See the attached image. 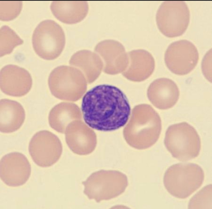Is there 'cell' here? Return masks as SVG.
<instances>
[{
    "label": "cell",
    "mask_w": 212,
    "mask_h": 209,
    "mask_svg": "<svg viewBox=\"0 0 212 209\" xmlns=\"http://www.w3.org/2000/svg\"><path fill=\"white\" fill-rule=\"evenodd\" d=\"M32 42L34 50L39 57L45 60L54 59L60 55L65 47V33L54 21L44 20L34 30Z\"/></svg>",
    "instance_id": "cell-6"
},
{
    "label": "cell",
    "mask_w": 212,
    "mask_h": 209,
    "mask_svg": "<svg viewBox=\"0 0 212 209\" xmlns=\"http://www.w3.org/2000/svg\"><path fill=\"white\" fill-rule=\"evenodd\" d=\"M28 151L34 162L42 167H50L60 159L62 147L58 137L52 132L41 130L35 133L29 142Z\"/></svg>",
    "instance_id": "cell-8"
},
{
    "label": "cell",
    "mask_w": 212,
    "mask_h": 209,
    "mask_svg": "<svg viewBox=\"0 0 212 209\" xmlns=\"http://www.w3.org/2000/svg\"><path fill=\"white\" fill-rule=\"evenodd\" d=\"M204 178V172L199 165L184 162L168 168L164 173L163 182L165 189L172 195L184 199L201 186Z\"/></svg>",
    "instance_id": "cell-2"
},
{
    "label": "cell",
    "mask_w": 212,
    "mask_h": 209,
    "mask_svg": "<svg viewBox=\"0 0 212 209\" xmlns=\"http://www.w3.org/2000/svg\"><path fill=\"white\" fill-rule=\"evenodd\" d=\"M69 64L80 70L89 84L98 77L103 66V61L98 55L86 49L80 50L74 53Z\"/></svg>",
    "instance_id": "cell-17"
},
{
    "label": "cell",
    "mask_w": 212,
    "mask_h": 209,
    "mask_svg": "<svg viewBox=\"0 0 212 209\" xmlns=\"http://www.w3.org/2000/svg\"><path fill=\"white\" fill-rule=\"evenodd\" d=\"M164 144L172 156L179 160H189L199 155L200 138L196 129L183 122L172 124L167 130Z\"/></svg>",
    "instance_id": "cell-3"
},
{
    "label": "cell",
    "mask_w": 212,
    "mask_h": 209,
    "mask_svg": "<svg viewBox=\"0 0 212 209\" xmlns=\"http://www.w3.org/2000/svg\"><path fill=\"white\" fill-rule=\"evenodd\" d=\"M212 208V185L203 188L190 199L189 209H211Z\"/></svg>",
    "instance_id": "cell-21"
},
{
    "label": "cell",
    "mask_w": 212,
    "mask_h": 209,
    "mask_svg": "<svg viewBox=\"0 0 212 209\" xmlns=\"http://www.w3.org/2000/svg\"><path fill=\"white\" fill-rule=\"evenodd\" d=\"M84 193L97 203L116 198L123 193L128 182L126 175L115 170H101L92 173L82 182Z\"/></svg>",
    "instance_id": "cell-5"
},
{
    "label": "cell",
    "mask_w": 212,
    "mask_h": 209,
    "mask_svg": "<svg viewBox=\"0 0 212 209\" xmlns=\"http://www.w3.org/2000/svg\"><path fill=\"white\" fill-rule=\"evenodd\" d=\"M32 84L30 74L24 68L9 64L1 70L0 89L7 95L16 97L24 96L30 91Z\"/></svg>",
    "instance_id": "cell-11"
},
{
    "label": "cell",
    "mask_w": 212,
    "mask_h": 209,
    "mask_svg": "<svg viewBox=\"0 0 212 209\" xmlns=\"http://www.w3.org/2000/svg\"><path fill=\"white\" fill-rule=\"evenodd\" d=\"M180 92L176 83L172 79L163 77L157 79L150 85L148 97L156 108L165 110L172 107L179 97Z\"/></svg>",
    "instance_id": "cell-13"
},
{
    "label": "cell",
    "mask_w": 212,
    "mask_h": 209,
    "mask_svg": "<svg viewBox=\"0 0 212 209\" xmlns=\"http://www.w3.org/2000/svg\"><path fill=\"white\" fill-rule=\"evenodd\" d=\"M22 5L21 1H0V20L8 21L15 18L20 13Z\"/></svg>",
    "instance_id": "cell-22"
},
{
    "label": "cell",
    "mask_w": 212,
    "mask_h": 209,
    "mask_svg": "<svg viewBox=\"0 0 212 209\" xmlns=\"http://www.w3.org/2000/svg\"><path fill=\"white\" fill-rule=\"evenodd\" d=\"M65 133L66 143L74 153L86 155L94 150L97 142L96 134L81 120L71 122L67 127Z\"/></svg>",
    "instance_id": "cell-12"
},
{
    "label": "cell",
    "mask_w": 212,
    "mask_h": 209,
    "mask_svg": "<svg viewBox=\"0 0 212 209\" xmlns=\"http://www.w3.org/2000/svg\"><path fill=\"white\" fill-rule=\"evenodd\" d=\"M128 55L130 65L128 69L123 73L124 76L127 75L126 77L129 75L127 77L128 79L131 75L129 79L134 81L136 76L135 81H137V76H139L138 81H140V74L142 81L143 80L142 74L145 79H146L144 75V74L148 77L145 73L147 72L146 70L149 68L147 67L153 68H155V65H155V61L152 54L146 50L140 49L130 51Z\"/></svg>",
    "instance_id": "cell-19"
},
{
    "label": "cell",
    "mask_w": 212,
    "mask_h": 209,
    "mask_svg": "<svg viewBox=\"0 0 212 209\" xmlns=\"http://www.w3.org/2000/svg\"><path fill=\"white\" fill-rule=\"evenodd\" d=\"M87 83L82 72L72 66L55 68L48 80L52 95L60 99L69 102L76 101L81 97L86 91Z\"/></svg>",
    "instance_id": "cell-4"
},
{
    "label": "cell",
    "mask_w": 212,
    "mask_h": 209,
    "mask_svg": "<svg viewBox=\"0 0 212 209\" xmlns=\"http://www.w3.org/2000/svg\"><path fill=\"white\" fill-rule=\"evenodd\" d=\"M80 109L76 104L63 102L54 107L50 111L48 121L50 127L56 131L61 133L65 132L69 124L72 122L81 120Z\"/></svg>",
    "instance_id": "cell-18"
},
{
    "label": "cell",
    "mask_w": 212,
    "mask_h": 209,
    "mask_svg": "<svg viewBox=\"0 0 212 209\" xmlns=\"http://www.w3.org/2000/svg\"><path fill=\"white\" fill-rule=\"evenodd\" d=\"M156 21L161 32L168 37L180 36L185 31L190 21V13L184 1H165L157 11Z\"/></svg>",
    "instance_id": "cell-7"
},
{
    "label": "cell",
    "mask_w": 212,
    "mask_h": 209,
    "mask_svg": "<svg viewBox=\"0 0 212 209\" xmlns=\"http://www.w3.org/2000/svg\"><path fill=\"white\" fill-rule=\"evenodd\" d=\"M81 107L86 124L102 131H113L123 126L131 113L124 94L108 85H99L88 91L82 98Z\"/></svg>",
    "instance_id": "cell-1"
},
{
    "label": "cell",
    "mask_w": 212,
    "mask_h": 209,
    "mask_svg": "<svg viewBox=\"0 0 212 209\" xmlns=\"http://www.w3.org/2000/svg\"><path fill=\"white\" fill-rule=\"evenodd\" d=\"M211 49L206 54L203 59L202 68L204 76L210 82H211Z\"/></svg>",
    "instance_id": "cell-23"
},
{
    "label": "cell",
    "mask_w": 212,
    "mask_h": 209,
    "mask_svg": "<svg viewBox=\"0 0 212 209\" xmlns=\"http://www.w3.org/2000/svg\"><path fill=\"white\" fill-rule=\"evenodd\" d=\"M50 8L54 16L64 23L72 24L80 22L86 16L89 5L86 1H54Z\"/></svg>",
    "instance_id": "cell-14"
},
{
    "label": "cell",
    "mask_w": 212,
    "mask_h": 209,
    "mask_svg": "<svg viewBox=\"0 0 212 209\" xmlns=\"http://www.w3.org/2000/svg\"><path fill=\"white\" fill-rule=\"evenodd\" d=\"M0 57L10 53L14 48L24 43L15 31L7 25L0 29Z\"/></svg>",
    "instance_id": "cell-20"
},
{
    "label": "cell",
    "mask_w": 212,
    "mask_h": 209,
    "mask_svg": "<svg viewBox=\"0 0 212 209\" xmlns=\"http://www.w3.org/2000/svg\"><path fill=\"white\" fill-rule=\"evenodd\" d=\"M94 50L103 59V71L106 73L114 74L113 64H128V54L124 47L116 40L106 39L100 41L96 45Z\"/></svg>",
    "instance_id": "cell-16"
},
{
    "label": "cell",
    "mask_w": 212,
    "mask_h": 209,
    "mask_svg": "<svg viewBox=\"0 0 212 209\" xmlns=\"http://www.w3.org/2000/svg\"><path fill=\"white\" fill-rule=\"evenodd\" d=\"M0 130L3 133L16 131L23 125L25 118V112L22 105L8 99L0 100Z\"/></svg>",
    "instance_id": "cell-15"
},
{
    "label": "cell",
    "mask_w": 212,
    "mask_h": 209,
    "mask_svg": "<svg viewBox=\"0 0 212 209\" xmlns=\"http://www.w3.org/2000/svg\"><path fill=\"white\" fill-rule=\"evenodd\" d=\"M30 164L21 153L14 152L3 156L0 161L1 179L6 185L12 187L22 186L29 179L31 173Z\"/></svg>",
    "instance_id": "cell-10"
},
{
    "label": "cell",
    "mask_w": 212,
    "mask_h": 209,
    "mask_svg": "<svg viewBox=\"0 0 212 209\" xmlns=\"http://www.w3.org/2000/svg\"><path fill=\"white\" fill-rule=\"evenodd\" d=\"M164 61L172 73L184 75L191 72L196 66L199 55L196 47L186 39L174 42L167 47L164 54Z\"/></svg>",
    "instance_id": "cell-9"
}]
</instances>
